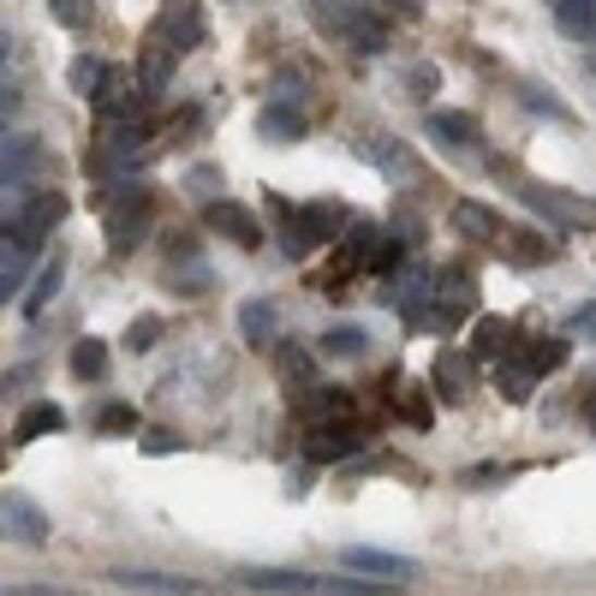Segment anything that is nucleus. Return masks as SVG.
<instances>
[{
	"label": "nucleus",
	"mask_w": 596,
	"mask_h": 596,
	"mask_svg": "<svg viewBox=\"0 0 596 596\" xmlns=\"http://www.w3.org/2000/svg\"><path fill=\"white\" fill-rule=\"evenodd\" d=\"M591 429H596V400H591Z\"/></svg>",
	"instance_id": "obj_39"
},
{
	"label": "nucleus",
	"mask_w": 596,
	"mask_h": 596,
	"mask_svg": "<svg viewBox=\"0 0 596 596\" xmlns=\"http://www.w3.org/2000/svg\"><path fill=\"white\" fill-rule=\"evenodd\" d=\"M54 12L66 24H84V19H90V0H54Z\"/></svg>",
	"instance_id": "obj_32"
},
{
	"label": "nucleus",
	"mask_w": 596,
	"mask_h": 596,
	"mask_svg": "<svg viewBox=\"0 0 596 596\" xmlns=\"http://www.w3.org/2000/svg\"><path fill=\"white\" fill-rule=\"evenodd\" d=\"M352 394H340V388H328V394H316V400H304V417L311 424H323V429H346L352 424Z\"/></svg>",
	"instance_id": "obj_12"
},
{
	"label": "nucleus",
	"mask_w": 596,
	"mask_h": 596,
	"mask_svg": "<svg viewBox=\"0 0 596 596\" xmlns=\"http://www.w3.org/2000/svg\"><path fill=\"white\" fill-rule=\"evenodd\" d=\"M72 376H78V382L108 376V346H101V340H78V346H72Z\"/></svg>",
	"instance_id": "obj_18"
},
{
	"label": "nucleus",
	"mask_w": 596,
	"mask_h": 596,
	"mask_svg": "<svg viewBox=\"0 0 596 596\" xmlns=\"http://www.w3.org/2000/svg\"><path fill=\"white\" fill-rule=\"evenodd\" d=\"M137 239H144V215H120V221H113V233H108V245L113 251H132Z\"/></svg>",
	"instance_id": "obj_24"
},
{
	"label": "nucleus",
	"mask_w": 596,
	"mask_h": 596,
	"mask_svg": "<svg viewBox=\"0 0 596 596\" xmlns=\"http://www.w3.org/2000/svg\"><path fill=\"white\" fill-rule=\"evenodd\" d=\"M519 96H525V101H531V108H537V113H549V120L573 125V108H567V101H555V96H543L537 84H519Z\"/></svg>",
	"instance_id": "obj_22"
},
{
	"label": "nucleus",
	"mask_w": 596,
	"mask_h": 596,
	"mask_svg": "<svg viewBox=\"0 0 596 596\" xmlns=\"http://www.w3.org/2000/svg\"><path fill=\"white\" fill-rule=\"evenodd\" d=\"M0 513H7V531L19 543H42L48 537V513L31 496H7V501H0Z\"/></svg>",
	"instance_id": "obj_5"
},
{
	"label": "nucleus",
	"mask_w": 596,
	"mask_h": 596,
	"mask_svg": "<svg viewBox=\"0 0 596 596\" xmlns=\"http://www.w3.org/2000/svg\"><path fill=\"white\" fill-rule=\"evenodd\" d=\"M429 132H436L441 144H453V149H477V120L460 113V108H436L429 113Z\"/></svg>",
	"instance_id": "obj_10"
},
{
	"label": "nucleus",
	"mask_w": 596,
	"mask_h": 596,
	"mask_svg": "<svg viewBox=\"0 0 596 596\" xmlns=\"http://www.w3.org/2000/svg\"><path fill=\"white\" fill-rule=\"evenodd\" d=\"M203 221L215 227V233H227L233 245H263L257 221H251V209H239V203H209V215Z\"/></svg>",
	"instance_id": "obj_7"
},
{
	"label": "nucleus",
	"mask_w": 596,
	"mask_h": 596,
	"mask_svg": "<svg viewBox=\"0 0 596 596\" xmlns=\"http://www.w3.org/2000/svg\"><path fill=\"white\" fill-rule=\"evenodd\" d=\"M96 78H101L96 60H78V66H72V84H78V90H96Z\"/></svg>",
	"instance_id": "obj_33"
},
{
	"label": "nucleus",
	"mask_w": 596,
	"mask_h": 596,
	"mask_svg": "<svg viewBox=\"0 0 596 596\" xmlns=\"http://www.w3.org/2000/svg\"><path fill=\"white\" fill-rule=\"evenodd\" d=\"M537 382H543V376L531 370V358H513V352H507V358L496 364V388H501L507 400H519V405L537 394Z\"/></svg>",
	"instance_id": "obj_9"
},
{
	"label": "nucleus",
	"mask_w": 596,
	"mask_h": 596,
	"mask_svg": "<svg viewBox=\"0 0 596 596\" xmlns=\"http://www.w3.org/2000/svg\"><path fill=\"white\" fill-rule=\"evenodd\" d=\"M0 596H72V591H54V585H12V591H0Z\"/></svg>",
	"instance_id": "obj_34"
},
{
	"label": "nucleus",
	"mask_w": 596,
	"mask_h": 596,
	"mask_svg": "<svg viewBox=\"0 0 596 596\" xmlns=\"http://www.w3.org/2000/svg\"><path fill=\"white\" fill-rule=\"evenodd\" d=\"M263 132H269V137H299V113H269Z\"/></svg>",
	"instance_id": "obj_30"
},
{
	"label": "nucleus",
	"mask_w": 596,
	"mask_h": 596,
	"mask_svg": "<svg viewBox=\"0 0 596 596\" xmlns=\"http://www.w3.org/2000/svg\"><path fill=\"white\" fill-rule=\"evenodd\" d=\"M496 245H501V257H513V263H549L555 257V245L543 233H531V227H513V233H501Z\"/></svg>",
	"instance_id": "obj_13"
},
{
	"label": "nucleus",
	"mask_w": 596,
	"mask_h": 596,
	"mask_svg": "<svg viewBox=\"0 0 596 596\" xmlns=\"http://www.w3.org/2000/svg\"><path fill=\"white\" fill-rule=\"evenodd\" d=\"M579 335L596 340V304H585V311H579Z\"/></svg>",
	"instance_id": "obj_38"
},
{
	"label": "nucleus",
	"mask_w": 596,
	"mask_h": 596,
	"mask_svg": "<svg viewBox=\"0 0 596 596\" xmlns=\"http://www.w3.org/2000/svg\"><path fill=\"white\" fill-rule=\"evenodd\" d=\"M394 400H400V417L405 424H417V429H429L436 417H429V394L424 388H405V382H394Z\"/></svg>",
	"instance_id": "obj_20"
},
{
	"label": "nucleus",
	"mask_w": 596,
	"mask_h": 596,
	"mask_svg": "<svg viewBox=\"0 0 596 596\" xmlns=\"http://www.w3.org/2000/svg\"><path fill=\"white\" fill-rule=\"evenodd\" d=\"M281 364H287V382H293V388L311 382V358H304L299 346H281Z\"/></svg>",
	"instance_id": "obj_27"
},
{
	"label": "nucleus",
	"mask_w": 596,
	"mask_h": 596,
	"mask_svg": "<svg viewBox=\"0 0 596 596\" xmlns=\"http://www.w3.org/2000/svg\"><path fill=\"white\" fill-rule=\"evenodd\" d=\"M436 388H441V400H465V388H472V358L441 352L436 358Z\"/></svg>",
	"instance_id": "obj_15"
},
{
	"label": "nucleus",
	"mask_w": 596,
	"mask_h": 596,
	"mask_svg": "<svg viewBox=\"0 0 596 596\" xmlns=\"http://www.w3.org/2000/svg\"><path fill=\"white\" fill-rule=\"evenodd\" d=\"M60 275H66V263H60V257H54V263H42V281H36V293H31V316L60 293Z\"/></svg>",
	"instance_id": "obj_23"
},
{
	"label": "nucleus",
	"mask_w": 596,
	"mask_h": 596,
	"mask_svg": "<svg viewBox=\"0 0 596 596\" xmlns=\"http://www.w3.org/2000/svg\"><path fill=\"white\" fill-rule=\"evenodd\" d=\"M358 156L370 161V168H382V180H394V185L424 180V161H417L412 149L400 144V137H388V132H370V137L358 144Z\"/></svg>",
	"instance_id": "obj_1"
},
{
	"label": "nucleus",
	"mask_w": 596,
	"mask_h": 596,
	"mask_svg": "<svg viewBox=\"0 0 596 596\" xmlns=\"http://www.w3.org/2000/svg\"><path fill=\"white\" fill-rule=\"evenodd\" d=\"M358 448V436L352 429H323V436H311V460H340V453Z\"/></svg>",
	"instance_id": "obj_21"
},
{
	"label": "nucleus",
	"mask_w": 596,
	"mask_h": 596,
	"mask_svg": "<svg viewBox=\"0 0 596 596\" xmlns=\"http://www.w3.org/2000/svg\"><path fill=\"white\" fill-rule=\"evenodd\" d=\"M525 358H531V370H537V376H549V370H561V364H567V340L561 335H543V340H531V346H525Z\"/></svg>",
	"instance_id": "obj_19"
},
{
	"label": "nucleus",
	"mask_w": 596,
	"mask_h": 596,
	"mask_svg": "<svg viewBox=\"0 0 596 596\" xmlns=\"http://www.w3.org/2000/svg\"><path fill=\"white\" fill-rule=\"evenodd\" d=\"M340 567L358 573V579H376V585H400V591L417 579V567L405 561V555H388V549H346V555H340Z\"/></svg>",
	"instance_id": "obj_2"
},
{
	"label": "nucleus",
	"mask_w": 596,
	"mask_h": 596,
	"mask_svg": "<svg viewBox=\"0 0 596 596\" xmlns=\"http://www.w3.org/2000/svg\"><path fill=\"white\" fill-rule=\"evenodd\" d=\"M113 585L161 591V596H197V579H180V573H144V567H113Z\"/></svg>",
	"instance_id": "obj_6"
},
{
	"label": "nucleus",
	"mask_w": 596,
	"mask_h": 596,
	"mask_svg": "<svg viewBox=\"0 0 596 596\" xmlns=\"http://www.w3.org/2000/svg\"><path fill=\"white\" fill-rule=\"evenodd\" d=\"M501 215L489 209V203H477V197H465V203H453V233L460 239H472V245H496L501 239Z\"/></svg>",
	"instance_id": "obj_4"
},
{
	"label": "nucleus",
	"mask_w": 596,
	"mask_h": 596,
	"mask_svg": "<svg viewBox=\"0 0 596 596\" xmlns=\"http://www.w3.org/2000/svg\"><path fill=\"white\" fill-rule=\"evenodd\" d=\"M275 323H281V316H275L269 299H251V304H245V340H251V346H269V340H275Z\"/></svg>",
	"instance_id": "obj_17"
},
{
	"label": "nucleus",
	"mask_w": 596,
	"mask_h": 596,
	"mask_svg": "<svg viewBox=\"0 0 596 596\" xmlns=\"http://www.w3.org/2000/svg\"><path fill=\"white\" fill-rule=\"evenodd\" d=\"M477 358H496L501 346H519V328L513 323H501V316H484V323H477Z\"/></svg>",
	"instance_id": "obj_16"
},
{
	"label": "nucleus",
	"mask_w": 596,
	"mask_h": 596,
	"mask_svg": "<svg viewBox=\"0 0 596 596\" xmlns=\"http://www.w3.org/2000/svg\"><path fill=\"white\" fill-rule=\"evenodd\" d=\"M19 251H7V245H0V299H7L12 293V287H19Z\"/></svg>",
	"instance_id": "obj_29"
},
{
	"label": "nucleus",
	"mask_w": 596,
	"mask_h": 596,
	"mask_svg": "<svg viewBox=\"0 0 596 596\" xmlns=\"http://www.w3.org/2000/svg\"><path fill=\"white\" fill-rule=\"evenodd\" d=\"M144 448L149 453H173V448H180V436H173V429H144Z\"/></svg>",
	"instance_id": "obj_31"
},
{
	"label": "nucleus",
	"mask_w": 596,
	"mask_h": 596,
	"mask_svg": "<svg viewBox=\"0 0 596 596\" xmlns=\"http://www.w3.org/2000/svg\"><path fill=\"white\" fill-rule=\"evenodd\" d=\"M149 340H156V316H144V323L132 328V346H149Z\"/></svg>",
	"instance_id": "obj_36"
},
{
	"label": "nucleus",
	"mask_w": 596,
	"mask_h": 596,
	"mask_svg": "<svg viewBox=\"0 0 596 596\" xmlns=\"http://www.w3.org/2000/svg\"><path fill=\"white\" fill-rule=\"evenodd\" d=\"M239 585L275 591V596H316V591H323V579H316V573H287V567H245Z\"/></svg>",
	"instance_id": "obj_3"
},
{
	"label": "nucleus",
	"mask_w": 596,
	"mask_h": 596,
	"mask_svg": "<svg viewBox=\"0 0 596 596\" xmlns=\"http://www.w3.org/2000/svg\"><path fill=\"white\" fill-rule=\"evenodd\" d=\"M519 197L531 203L537 215H549L555 227H573L579 215H585V203H567V197H555V192H543V185H531V180H519Z\"/></svg>",
	"instance_id": "obj_11"
},
{
	"label": "nucleus",
	"mask_w": 596,
	"mask_h": 596,
	"mask_svg": "<svg viewBox=\"0 0 596 596\" xmlns=\"http://www.w3.org/2000/svg\"><path fill=\"white\" fill-rule=\"evenodd\" d=\"M555 24H561V36H573V42H596V0H549Z\"/></svg>",
	"instance_id": "obj_8"
},
{
	"label": "nucleus",
	"mask_w": 596,
	"mask_h": 596,
	"mask_svg": "<svg viewBox=\"0 0 596 596\" xmlns=\"http://www.w3.org/2000/svg\"><path fill=\"white\" fill-rule=\"evenodd\" d=\"M591 78H596V54H591Z\"/></svg>",
	"instance_id": "obj_40"
},
{
	"label": "nucleus",
	"mask_w": 596,
	"mask_h": 596,
	"mask_svg": "<svg viewBox=\"0 0 596 596\" xmlns=\"http://www.w3.org/2000/svg\"><path fill=\"white\" fill-rule=\"evenodd\" d=\"M132 429H137L132 405H108V412H101V436H132Z\"/></svg>",
	"instance_id": "obj_25"
},
{
	"label": "nucleus",
	"mask_w": 596,
	"mask_h": 596,
	"mask_svg": "<svg viewBox=\"0 0 596 596\" xmlns=\"http://www.w3.org/2000/svg\"><path fill=\"white\" fill-rule=\"evenodd\" d=\"M54 429H66V412L42 400V405H31V412L12 424V441H36V436H54Z\"/></svg>",
	"instance_id": "obj_14"
},
{
	"label": "nucleus",
	"mask_w": 596,
	"mask_h": 596,
	"mask_svg": "<svg viewBox=\"0 0 596 596\" xmlns=\"http://www.w3.org/2000/svg\"><path fill=\"white\" fill-rule=\"evenodd\" d=\"M436 84H441L436 66H412V72H405V90H412V96H436Z\"/></svg>",
	"instance_id": "obj_28"
},
{
	"label": "nucleus",
	"mask_w": 596,
	"mask_h": 596,
	"mask_svg": "<svg viewBox=\"0 0 596 596\" xmlns=\"http://www.w3.org/2000/svg\"><path fill=\"white\" fill-rule=\"evenodd\" d=\"M323 346H328V352H358V346H364V340H358V335H328V340H323Z\"/></svg>",
	"instance_id": "obj_35"
},
{
	"label": "nucleus",
	"mask_w": 596,
	"mask_h": 596,
	"mask_svg": "<svg viewBox=\"0 0 596 596\" xmlns=\"http://www.w3.org/2000/svg\"><path fill=\"white\" fill-rule=\"evenodd\" d=\"M24 161H31V149H24L19 137H7V132H0V180H7L12 168H24Z\"/></svg>",
	"instance_id": "obj_26"
},
{
	"label": "nucleus",
	"mask_w": 596,
	"mask_h": 596,
	"mask_svg": "<svg viewBox=\"0 0 596 596\" xmlns=\"http://www.w3.org/2000/svg\"><path fill=\"white\" fill-rule=\"evenodd\" d=\"M501 477H507V465H484V472H472L465 484H501Z\"/></svg>",
	"instance_id": "obj_37"
}]
</instances>
